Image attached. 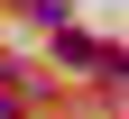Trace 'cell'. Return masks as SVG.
Wrapping results in <instances>:
<instances>
[{"mask_svg": "<svg viewBox=\"0 0 129 119\" xmlns=\"http://www.w3.org/2000/svg\"><path fill=\"white\" fill-rule=\"evenodd\" d=\"M28 9H37V19H55V28H64V9H74V0H28Z\"/></svg>", "mask_w": 129, "mask_h": 119, "instance_id": "obj_1", "label": "cell"}]
</instances>
